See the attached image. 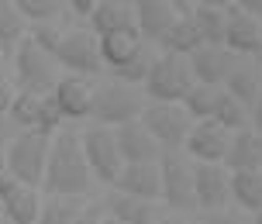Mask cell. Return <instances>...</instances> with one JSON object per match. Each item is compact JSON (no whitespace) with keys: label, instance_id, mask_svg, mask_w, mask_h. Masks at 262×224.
I'll use <instances>...</instances> for the list:
<instances>
[{"label":"cell","instance_id":"6da1fadb","mask_svg":"<svg viewBox=\"0 0 262 224\" xmlns=\"http://www.w3.org/2000/svg\"><path fill=\"white\" fill-rule=\"evenodd\" d=\"M93 176L83 159L79 135L73 128L52 135L49 162H45V180H41V197H90Z\"/></svg>","mask_w":262,"mask_h":224},{"label":"cell","instance_id":"5bb4252c","mask_svg":"<svg viewBox=\"0 0 262 224\" xmlns=\"http://www.w3.org/2000/svg\"><path fill=\"white\" fill-rule=\"evenodd\" d=\"M186 62H190L193 83H200V86H221L224 79H228V73L235 69L238 55L228 52L224 45H200Z\"/></svg>","mask_w":262,"mask_h":224},{"label":"cell","instance_id":"1f68e13d","mask_svg":"<svg viewBox=\"0 0 262 224\" xmlns=\"http://www.w3.org/2000/svg\"><path fill=\"white\" fill-rule=\"evenodd\" d=\"M214 121L221 124L224 131H231V135L252 128V114H249L242 104H238V100H231L224 90H221V100H217V110H214Z\"/></svg>","mask_w":262,"mask_h":224},{"label":"cell","instance_id":"30bf717a","mask_svg":"<svg viewBox=\"0 0 262 224\" xmlns=\"http://www.w3.org/2000/svg\"><path fill=\"white\" fill-rule=\"evenodd\" d=\"M55 66L69 69V76H83L90 79L97 73H104V59H100V41L93 31H66L62 45H59V52H55Z\"/></svg>","mask_w":262,"mask_h":224},{"label":"cell","instance_id":"52a82bcc","mask_svg":"<svg viewBox=\"0 0 262 224\" xmlns=\"http://www.w3.org/2000/svg\"><path fill=\"white\" fill-rule=\"evenodd\" d=\"M138 124L156 138L162 152L183 148L186 135H190V128H193V121H190V114L183 110V104H145Z\"/></svg>","mask_w":262,"mask_h":224},{"label":"cell","instance_id":"e0dca14e","mask_svg":"<svg viewBox=\"0 0 262 224\" xmlns=\"http://www.w3.org/2000/svg\"><path fill=\"white\" fill-rule=\"evenodd\" d=\"M38 211H41V193L31 190L25 183H14L7 176L4 183V197H0V214L4 224H38Z\"/></svg>","mask_w":262,"mask_h":224},{"label":"cell","instance_id":"d4e9b609","mask_svg":"<svg viewBox=\"0 0 262 224\" xmlns=\"http://www.w3.org/2000/svg\"><path fill=\"white\" fill-rule=\"evenodd\" d=\"M190 21L196 25L204 45H224V31H228V11H224V4L200 0V4H193Z\"/></svg>","mask_w":262,"mask_h":224},{"label":"cell","instance_id":"60d3db41","mask_svg":"<svg viewBox=\"0 0 262 224\" xmlns=\"http://www.w3.org/2000/svg\"><path fill=\"white\" fill-rule=\"evenodd\" d=\"M152 224H190V221H183L180 214H162L159 221H152Z\"/></svg>","mask_w":262,"mask_h":224},{"label":"cell","instance_id":"83f0119b","mask_svg":"<svg viewBox=\"0 0 262 224\" xmlns=\"http://www.w3.org/2000/svg\"><path fill=\"white\" fill-rule=\"evenodd\" d=\"M231 200L242 214L262 211V172H231Z\"/></svg>","mask_w":262,"mask_h":224},{"label":"cell","instance_id":"d6986e66","mask_svg":"<svg viewBox=\"0 0 262 224\" xmlns=\"http://www.w3.org/2000/svg\"><path fill=\"white\" fill-rule=\"evenodd\" d=\"M259 86H262V59H238L235 69L228 73V79L221 83V90L238 100L245 110H255V100H259Z\"/></svg>","mask_w":262,"mask_h":224},{"label":"cell","instance_id":"ee69618b","mask_svg":"<svg viewBox=\"0 0 262 224\" xmlns=\"http://www.w3.org/2000/svg\"><path fill=\"white\" fill-rule=\"evenodd\" d=\"M100 224H118V221H111V217H104V221H100Z\"/></svg>","mask_w":262,"mask_h":224},{"label":"cell","instance_id":"603a6c76","mask_svg":"<svg viewBox=\"0 0 262 224\" xmlns=\"http://www.w3.org/2000/svg\"><path fill=\"white\" fill-rule=\"evenodd\" d=\"M100 204H104L107 217L118 221V224H152V221L162 217L159 214V204H148V200H138V197H124L118 190H111L107 200H100Z\"/></svg>","mask_w":262,"mask_h":224},{"label":"cell","instance_id":"8fae6325","mask_svg":"<svg viewBox=\"0 0 262 224\" xmlns=\"http://www.w3.org/2000/svg\"><path fill=\"white\" fill-rule=\"evenodd\" d=\"M193 197H196V211L204 214L231 207V172L224 166L193 162Z\"/></svg>","mask_w":262,"mask_h":224},{"label":"cell","instance_id":"f6af8a7d","mask_svg":"<svg viewBox=\"0 0 262 224\" xmlns=\"http://www.w3.org/2000/svg\"><path fill=\"white\" fill-rule=\"evenodd\" d=\"M0 59H4V55H0Z\"/></svg>","mask_w":262,"mask_h":224},{"label":"cell","instance_id":"4fadbf2b","mask_svg":"<svg viewBox=\"0 0 262 224\" xmlns=\"http://www.w3.org/2000/svg\"><path fill=\"white\" fill-rule=\"evenodd\" d=\"M228 11V31H224V49L235 52L238 59H262V25L249 14H242V7L224 4Z\"/></svg>","mask_w":262,"mask_h":224},{"label":"cell","instance_id":"5b68a950","mask_svg":"<svg viewBox=\"0 0 262 224\" xmlns=\"http://www.w3.org/2000/svg\"><path fill=\"white\" fill-rule=\"evenodd\" d=\"M11 79H14V90L17 93H52L59 76H55V59L45 55L35 45V41H21L17 52L11 55Z\"/></svg>","mask_w":262,"mask_h":224},{"label":"cell","instance_id":"7402d4cb","mask_svg":"<svg viewBox=\"0 0 262 224\" xmlns=\"http://www.w3.org/2000/svg\"><path fill=\"white\" fill-rule=\"evenodd\" d=\"M100 41V59H104V69H121L135 62L138 55L145 52V41L138 35V28H128V31H114V35H104Z\"/></svg>","mask_w":262,"mask_h":224},{"label":"cell","instance_id":"bcb514c9","mask_svg":"<svg viewBox=\"0 0 262 224\" xmlns=\"http://www.w3.org/2000/svg\"><path fill=\"white\" fill-rule=\"evenodd\" d=\"M259 25H262V21H259Z\"/></svg>","mask_w":262,"mask_h":224},{"label":"cell","instance_id":"f1b7e54d","mask_svg":"<svg viewBox=\"0 0 262 224\" xmlns=\"http://www.w3.org/2000/svg\"><path fill=\"white\" fill-rule=\"evenodd\" d=\"M86 204V197H41L38 224H73Z\"/></svg>","mask_w":262,"mask_h":224},{"label":"cell","instance_id":"44dd1931","mask_svg":"<svg viewBox=\"0 0 262 224\" xmlns=\"http://www.w3.org/2000/svg\"><path fill=\"white\" fill-rule=\"evenodd\" d=\"M228 172H259L262 169V131L245 128V131L231 135V148L224 159Z\"/></svg>","mask_w":262,"mask_h":224},{"label":"cell","instance_id":"d6a6232c","mask_svg":"<svg viewBox=\"0 0 262 224\" xmlns=\"http://www.w3.org/2000/svg\"><path fill=\"white\" fill-rule=\"evenodd\" d=\"M62 38H66V31L59 28V21H49V25H31V28H28V41H35L41 52L52 55V59H55V52H59Z\"/></svg>","mask_w":262,"mask_h":224},{"label":"cell","instance_id":"4316f807","mask_svg":"<svg viewBox=\"0 0 262 224\" xmlns=\"http://www.w3.org/2000/svg\"><path fill=\"white\" fill-rule=\"evenodd\" d=\"M159 45H162V52H166V55L190 59V55L204 45V38H200V31H196V25L190 21V17H176V25L166 31V38L159 41Z\"/></svg>","mask_w":262,"mask_h":224},{"label":"cell","instance_id":"ab89813d","mask_svg":"<svg viewBox=\"0 0 262 224\" xmlns=\"http://www.w3.org/2000/svg\"><path fill=\"white\" fill-rule=\"evenodd\" d=\"M252 128L262 131V86H259V100H255V110H252Z\"/></svg>","mask_w":262,"mask_h":224},{"label":"cell","instance_id":"ba28073f","mask_svg":"<svg viewBox=\"0 0 262 224\" xmlns=\"http://www.w3.org/2000/svg\"><path fill=\"white\" fill-rule=\"evenodd\" d=\"M7 121L17 131H38V135H49V138L55 131H62V114L55 107L52 93H17L11 100Z\"/></svg>","mask_w":262,"mask_h":224},{"label":"cell","instance_id":"836d02e7","mask_svg":"<svg viewBox=\"0 0 262 224\" xmlns=\"http://www.w3.org/2000/svg\"><path fill=\"white\" fill-rule=\"evenodd\" d=\"M148 66H152V55H148V49H145L135 62H128V66H121V69H111V73H114V83L138 86V83H145V76H148Z\"/></svg>","mask_w":262,"mask_h":224},{"label":"cell","instance_id":"7bdbcfd3","mask_svg":"<svg viewBox=\"0 0 262 224\" xmlns=\"http://www.w3.org/2000/svg\"><path fill=\"white\" fill-rule=\"evenodd\" d=\"M252 224H262V211H259V214H255V217H252Z\"/></svg>","mask_w":262,"mask_h":224},{"label":"cell","instance_id":"d590c367","mask_svg":"<svg viewBox=\"0 0 262 224\" xmlns=\"http://www.w3.org/2000/svg\"><path fill=\"white\" fill-rule=\"evenodd\" d=\"M17 97V90H14V79L11 73L0 66V118H7V110H11V100Z\"/></svg>","mask_w":262,"mask_h":224},{"label":"cell","instance_id":"2e32d148","mask_svg":"<svg viewBox=\"0 0 262 224\" xmlns=\"http://www.w3.org/2000/svg\"><path fill=\"white\" fill-rule=\"evenodd\" d=\"M52 100L59 107L62 121H83L90 118V107H93V83L83 76H59L52 90Z\"/></svg>","mask_w":262,"mask_h":224},{"label":"cell","instance_id":"ffe728a7","mask_svg":"<svg viewBox=\"0 0 262 224\" xmlns=\"http://www.w3.org/2000/svg\"><path fill=\"white\" fill-rule=\"evenodd\" d=\"M176 25V11H172V0H138L135 4V28L142 41H162L166 31Z\"/></svg>","mask_w":262,"mask_h":224},{"label":"cell","instance_id":"4dcf8cb0","mask_svg":"<svg viewBox=\"0 0 262 224\" xmlns=\"http://www.w3.org/2000/svg\"><path fill=\"white\" fill-rule=\"evenodd\" d=\"M21 17L31 25H49V21H59L66 14V0H14Z\"/></svg>","mask_w":262,"mask_h":224},{"label":"cell","instance_id":"c3c4849f","mask_svg":"<svg viewBox=\"0 0 262 224\" xmlns=\"http://www.w3.org/2000/svg\"><path fill=\"white\" fill-rule=\"evenodd\" d=\"M259 172H262V169H259Z\"/></svg>","mask_w":262,"mask_h":224},{"label":"cell","instance_id":"8992f818","mask_svg":"<svg viewBox=\"0 0 262 224\" xmlns=\"http://www.w3.org/2000/svg\"><path fill=\"white\" fill-rule=\"evenodd\" d=\"M159 176H162V204L172 211H196L193 197V159L183 148L162 152L159 159Z\"/></svg>","mask_w":262,"mask_h":224},{"label":"cell","instance_id":"7c38bea8","mask_svg":"<svg viewBox=\"0 0 262 224\" xmlns=\"http://www.w3.org/2000/svg\"><path fill=\"white\" fill-rule=\"evenodd\" d=\"M231 148V131H224L217 121H196L190 135H186L183 152L193 162H210V166H224Z\"/></svg>","mask_w":262,"mask_h":224},{"label":"cell","instance_id":"b9f144b4","mask_svg":"<svg viewBox=\"0 0 262 224\" xmlns=\"http://www.w3.org/2000/svg\"><path fill=\"white\" fill-rule=\"evenodd\" d=\"M4 183H7V172H0V197H4Z\"/></svg>","mask_w":262,"mask_h":224},{"label":"cell","instance_id":"ac0fdd59","mask_svg":"<svg viewBox=\"0 0 262 224\" xmlns=\"http://www.w3.org/2000/svg\"><path fill=\"white\" fill-rule=\"evenodd\" d=\"M114 142H118V152H121V162H124V166H138V162H159V159H162V148H159V142H156L148 131H145L138 121L114 128Z\"/></svg>","mask_w":262,"mask_h":224},{"label":"cell","instance_id":"7dc6e473","mask_svg":"<svg viewBox=\"0 0 262 224\" xmlns=\"http://www.w3.org/2000/svg\"><path fill=\"white\" fill-rule=\"evenodd\" d=\"M0 224H4V221H0Z\"/></svg>","mask_w":262,"mask_h":224},{"label":"cell","instance_id":"e575fe53","mask_svg":"<svg viewBox=\"0 0 262 224\" xmlns=\"http://www.w3.org/2000/svg\"><path fill=\"white\" fill-rule=\"evenodd\" d=\"M196 224H252V217H249V214H242L238 207H224V211L204 214Z\"/></svg>","mask_w":262,"mask_h":224},{"label":"cell","instance_id":"74e56055","mask_svg":"<svg viewBox=\"0 0 262 224\" xmlns=\"http://www.w3.org/2000/svg\"><path fill=\"white\" fill-rule=\"evenodd\" d=\"M93 7H97V0H66V14H76V17H93Z\"/></svg>","mask_w":262,"mask_h":224},{"label":"cell","instance_id":"3957f363","mask_svg":"<svg viewBox=\"0 0 262 224\" xmlns=\"http://www.w3.org/2000/svg\"><path fill=\"white\" fill-rule=\"evenodd\" d=\"M145 97L148 104H183V97L193 90L190 62L180 55H152V66L145 76Z\"/></svg>","mask_w":262,"mask_h":224},{"label":"cell","instance_id":"7a4b0ae2","mask_svg":"<svg viewBox=\"0 0 262 224\" xmlns=\"http://www.w3.org/2000/svg\"><path fill=\"white\" fill-rule=\"evenodd\" d=\"M52 138L38 131H17L4 148V172L14 183H25L31 190H41L45 180V162H49Z\"/></svg>","mask_w":262,"mask_h":224},{"label":"cell","instance_id":"9c48e42d","mask_svg":"<svg viewBox=\"0 0 262 224\" xmlns=\"http://www.w3.org/2000/svg\"><path fill=\"white\" fill-rule=\"evenodd\" d=\"M79 145H83V159L90 166V176L93 183H107L114 186L121 172V152H118V142H114V131L111 128H100V124H90L86 131L79 135Z\"/></svg>","mask_w":262,"mask_h":224},{"label":"cell","instance_id":"277c9868","mask_svg":"<svg viewBox=\"0 0 262 224\" xmlns=\"http://www.w3.org/2000/svg\"><path fill=\"white\" fill-rule=\"evenodd\" d=\"M145 100L135 86H124V83H104L93 90V107H90V118L100 124V128H121V124H131V121L142 118Z\"/></svg>","mask_w":262,"mask_h":224},{"label":"cell","instance_id":"9a60e30c","mask_svg":"<svg viewBox=\"0 0 262 224\" xmlns=\"http://www.w3.org/2000/svg\"><path fill=\"white\" fill-rule=\"evenodd\" d=\"M114 190L124 197H138L148 204L162 200V176H159V162H138V166H121Z\"/></svg>","mask_w":262,"mask_h":224},{"label":"cell","instance_id":"484cf974","mask_svg":"<svg viewBox=\"0 0 262 224\" xmlns=\"http://www.w3.org/2000/svg\"><path fill=\"white\" fill-rule=\"evenodd\" d=\"M28 38V21L21 17L14 0H0V55L11 59L17 45Z\"/></svg>","mask_w":262,"mask_h":224},{"label":"cell","instance_id":"cb8c5ba5","mask_svg":"<svg viewBox=\"0 0 262 224\" xmlns=\"http://www.w3.org/2000/svg\"><path fill=\"white\" fill-rule=\"evenodd\" d=\"M90 25L97 38L114 35V31H128V28H135V4H128V0H97Z\"/></svg>","mask_w":262,"mask_h":224},{"label":"cell","instance_id":"f546056e","mask_svg":"<svg viewBox=\"0 0 262 224\" xmlns=\"http://www.w3.org/2000/svg\"><path fill=\"white\" fill-rule=\"evenodd\" d=\"M217 100H221V86H200L193 83V90L183 97V110L190 114V121H214V110H217Z\"/></svg>","mask_w":262,"mask_h":224},{"label":"cell","instance_id":"f35d334b","mask_svg":"<svg viewBox=\"0 0 262 224\" xmlns=\"http://www.w3.org/2000/svg\"><path fill=\"white\" fill-rule=\"evenodd\" d=\"M238 7H242V14H249V17H255V21H262V0H238Z\"/></svg>","mask_w":262,"mask_h":224},{"label":"cell","instance_id":"8d00e7d4","mask_svg":"<svg viewBox=\"0 0 262 224\" xmlns=\"http://www.w3.org/2000/svg\"><path fill=\"white\" fill-rule=\"evenodd\" d=\"M104 217H107L104 204H100V200H90V204H86V207L76 214V221H73V224H100Z\"/></svg>","mask_w":262,"mask_h":224}]
</instances>
